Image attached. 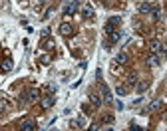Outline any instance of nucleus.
<instances>
[{"mask_svg": "<svg viewBox=\"0 0 167 131\" xmlns=\"http://www.w3.org/2000/svg\"><path fill=\"white\" fill-rule=\"evenodd\" d=\"M149 50H151V54H159L161 58L167 56V46H165V44H161L159 40H151V44H149Z\"/></svg>", "mask_w": 167, "mask_h": 131, "instance_id": "f257e3e1", "label": "nucleus"}, {"mask_svg": "<svg viewBox=\"0 0 167 131\" xmlns=\"http://www.w3.org/2000/svg\"><path fill=\"white\" fill-rule=\"evenodd\" d=\"M119 24H121V18H119V16H111V18L108 20V22H105V32H108V34L115 32Z\"/></svg>", "mask_w": 167, "mask_h": 131, "instance_id": "f03ea898", "label": "nucleus"}, {"mask_svg": "<svg viewBox=\"0 0 167 131\" xmlns=\"http://www.w3.org/2000/svg\"><path fill=\"white\" fill-rule=\"evenodd\" d=\"M38 127H36V121L34 119H24L22 123H20V131H36Z\"/></svg>", "mask_w": 167, "mask_h": 131, "instance_id": "7ed1b4c3", "label": "nucleus"}, {"mask_svg": "<svg viewBox=\"0 0 167 131\" xmlns=\"http://www.w3.org/2000/svg\"><path fill=\"white\" fill-rule=\"evenodd\" d=\"M100 91H101V101L110 103L111 99H114V97H111V91H110V88H108V85L101 84V85H100Z\"/></svg>", "mask_w": 167, "mask_h": 131, "instance_id": "20e7f679", "label": "nucleus"}, {"mask_svg": "<svg viewBox=\"0 0 167 131\" xmlns=\"http://www.w3.org/2000/svg\"><path fill=\"white\" fill-rule=\"evenodd\" d=\"M60 34L62 36H72L74 34V28H72V24H68V22H64V24H60Z\"/></svg>", "mask_w": 167, "mask_h": 131, "instance_id": "39448f33", "label": "nucleus"}, {"mask_svg": "<svg viewBox=\"0 0 167 131\" xmlns=\"http://www.w3.org/2000/svg\"><path fill=\"white\" fill-rule=\"evenodd\" d=\"M82 16H84V18L86 20H94V16H95V12H94V8H92V6H84V8H82Z\"/></svg>", "mask_w": 167, "mask_h": 131, "instance_id": "423d86ee", "label": "nucleus"}, {"mask_svg": "<svg viewBox=\"0 0 167 131\" xmlns=\"http://www.w3.org/2000/svg\"><path fill=\"white\" fill-rule=\"evenodd\" d=\"M137 10H139V14H151V4L149 2H139V6H137Z\"/></svg>", "mask_w": 167, "mask_h": 131, "instance_id": "0eeeda50", "label": "nucleus"}, {"mask_svg": "<svg viewBox=\"0 0 167 131\" xmlns=\"http://www.w3.org/2000/svg\"><path fill=\"white\" fill-rule=\"evenodd\" d=\"M149 85H151V81L143 80V81H139V84L135 85V89H137V94H143V91H147V89H149Z\"/></svg>", "mask_w": 167, "mask_h": 131, "instance_id": "6e6552de", "label": "nucleus"}, {"mask_svg": "<svg viewBox=\"0 0 167 131\" xmlns=\"http://www.w3.org/2000/svg\"><path fill=\"white\" fill-rule=\"evenodd\" d=\"M54 103H56V97H54V95H46V97H42V107L44 109L52 107Z\"/></svg>", "mask_w": 167, "mask_h": 131, "instance_id": "1a4fd4ad", "label": "nucleus"}, {"mask_svg": "<svg viewBox=\"0 0 167 131\" xmlns=\"http://www.w3.org/2000/svg\"><path fill=\"white\" fill-rule=\"evenodd\" d=\"M147 66L149 68H157L159 66V56L157 54H149L147 56Z\"/></svg>", "mask_w": 167, "mask_h": 131, "instance_id": "9d476101", "label": "nucleus"}, {"mask_svg": "<svg viewBox=\"0 0 167 131\" xmlns=\"http://www.w3.org/2000/svg\"><path fill=\"white\" fill-rule=\"evenodd\" d=\"M78 6H80V4H78V0H72L70 6H68V8L64 10V14H66V16H72V14H74V12L78 10Z\"/></svg>", "mask_w": 167, "mask_h": 131, "instance_id": "9b49d317", "label": "nucleus"}, {"mask_svg": "<svg viewBox=\"0 0 167 131\" xmlns=\"http://www.w3.org/2000/svg\"><path fill=\"white\" fill-rule=\"evenodd\" d=\"M119 38H121V32H119V30H115V32H111V34H110V38H108V46H111V44L119 42Z\"/></svg>", "mask_w": 167, "mask_h": 131, "instance_id": "f8f14e48", "label": "nucleus"}, {"mask_svg": "<svg viewBox=\"0 0 167 131\" xmlns=\"http://www.w3.org/2000/svg\"><path fill=\"white\" fill-rule=\"evenodd\" d=\"M90 103L94 105V107H100V105H101V95L92 94V95H90Z\"/></svg>", "mask_w": 167, "mask_h": 131, "instance_id": "ddd939ff", "label": "nucleus"}, {"mask_svg": "<svg viewBox=\"0 0 167 131\" xmlns=\"http://www.w3.org/2000/svg\"><path fill=\"white\" fill-rule=\"evenodd\" d=\"M115 64H121V66H124V64H127V54H125V52H119V54H117V56H115Z\"/></svg>", "mask_w": 167, "mask_h": 131, "instance_id": "4468645a", "label": "nucleus"}, {"mask_svg": "<svg viewBox=\"0 0 167 131\" xmlns=\"http://www.w3.org/2000/svg\"><path fill=\"white\" fill-rule=\"evenodd\" d=\"M125 84H127V85H125V88H133V85H137V75H135V74H129L127 75V81H125Z\"/></svg>", "mask_w": 167, "mask_h": 131, "instance_id": "2eb2a0df", "label": "nucleus"}, {"mask_svg": "<svg viewBox=\"0 0 167 131\" xmlns=\"http://www.w3.org/2000/svg\"><path fill=\"white\" fill-rule=\"evenodd\" d=\"M157 109H161V101H159V99H153V101L149 103L147 111H157Z\"/></svg>", "mask_w": 167, "mask_h": 131, "instance_id": "dca6fc26", "label": "nucleus"}, {"mask_svg": "<svg viewBox=\"0 0 167 131\" xmlns=\"http://www.w3.org/2000/svg\"><path fill=\"white\" fill-rule=\"evenodd\" d=\"M12 70V60H4L2 62V72H10Z\"/></svg>", "mask_w": 167, "mask_h": 131, "instance_id": "f3484780", "label": "nucleus"}, {"mask_svg": "<svg viewBox=\"0 0 167 131\" xmlns=\"http://www.w3.org/2000/svg\"><path fill=\"white\" fill-rule=\"evenodd\" d=\"M36 97H38V89H30L28 91V99L32 101V99H36Z\"/></svg>", "mask_w": 167, "mask_h": 131, "instance_id": "a211bd4d", "label": "nucleus"}, {"mask_svg": "<svg viewBox=\"0 0 167 131\" xmlns=\"http://www.w3.org/2000/svg\"><path fill=\"white\" fill-rule=\"evenodd\" d=\"M115 91H117V95H125V94H127V88H125V85H117Z\"/></svg>", "mask_w": 167, "mask_h": 131, "instance_id": "6ab92c4d", "label": "nucleus"}, {"mask_svg": "<svg viewBox=\"0 0 167 131\" xmlns=\"http://www.w3.org/2000/svg\"><path fill=\"white\" fill-rule=\"evenodd\" d=\"M72 127H84V119H74V121H72Z\"/></svg>", "mask_w": 167, "mask_h": 131, "instance_id": "aec40b11", "label": "nucleus"}, {"mask_svg": "<svg viewBox=\"0 0 167 131\" xmlns=\"http://www.w3.org/2000/svg\"><path fill=\"white\" fill-rule=\"evenodd\" d=\"M104 123H114V117H111V115H105L104 117Z\"/></svg>", "mask_w": 167, "mask_h": 131, "instance_id": "412c9836", "label": "nucleus"}, {"mask_svg": "<svg viewBox=\"0 0 167 131\" xmlns=\"http://www.w3.org/2000/svg\"><path fill=\"white\" fill-rule=\"evenodd\" d=\"M131 131H143V129L139 125H135V123H131Z\"/></svg>", "mask_w": 167, "mask_h": 131, "instance_id": "4be33fe9", "label": "nucleus"}, {"mask_svg": "<svg viewBox=\"0 0 167 131\" xmlns=\"http://www.w3.org/2000/svg\"><path fill=\"white\" fill-rule=\"evenodd\" d=\"M48 62H50V58H48V56H44V58H40V64H48Z\"/></svg>", "mask_w": 167, "mask_h": 131, "instance_id": "5701e85b", "label": "nucleus"}, {"mask_svg": "<svg viewBox=\"0 0 167 131\" xmlns=\"http://www.w3.org/2000/svg\"><path fill=\"white\" fill-rule=\"evenodd\" d=\"M86 131H98V125H95V123H94V125H90V127H88Z\"/></svg>", "mask_w": 167, "mask_h": 131, "instance_id": "b1692460", "label": "nucleus"}, {"mask_svg": "<svg viewBox=\"0 0 167 131\" xmlns=\"http://www.w3.org/2000/svg\"><path fill=\"white\" fill-rule=\"evenodd\" d=\"M4 107H6V101H4V99H0V111H2Z\"/></svg>", "mask_w": 167, "mask_h": 131, "instance_id": "393cba45", "label": "nucleus"}, {"mask_svg": "<svg viewBox=\"0 0 167 131\" xmlns=\"http://www.w3.org/2000/svg\"><path fill=\"white\" fill-rule=\"evenodd\" d=\"M104 2H105V0H104Z\"/></svg>", "mask_w": 167, "mask_h": 131, "instance_id": "a878e982", "label": "nucleus"}]
</instances>
